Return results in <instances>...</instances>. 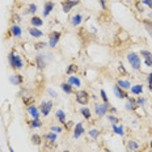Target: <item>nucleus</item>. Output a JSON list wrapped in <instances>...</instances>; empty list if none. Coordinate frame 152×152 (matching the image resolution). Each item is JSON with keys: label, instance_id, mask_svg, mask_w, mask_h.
Returning a JSON list of instances; mask_svg holds the SVG:
<instances>
[{"label": "nucleus", "instance_id": "f257e3e1", "mask_svg": "<svg viewBox=\"0 0 152 152\" xmlns=\"http://www.w3.org/2000/svg\"><path fill=\"white\" fill-rule=\"evenodd\" d=\"M8 62H9V66L13 69H21L24 67V62L20 58V55H16V54L12 51V53L8 55Z\"/></svg>", "mask_w": 152, "mask_h": 152}, {"label": "nucleus", "instance_id": "f03ea898", "mask_svg": "<svg viewBox=\"0 0 152 152\" xmlns=\"http://www.w3.org/2000/svg\"><path fill=\"white\" fill-rule=\"evenodd\" d=\"M127 60L134 69H140V55H138L136 53H129L127 54Z\"/></svg>", "mask_w": 152, "mask_h": 152}, {"label": "nucleus", "instance_id": "7ed1b4c3", "mask_svg": "<svg viewBox=\"0 0 152 152\" xmlns=\"http://www.w3.org/2000/svg\"><path fill=\"white\" fill-rule=\"evenodd\" d=\"M76 102L80 105H88V102H89V93L87 90H79L76 93Z\"/></svg>", "mask_w": 152, "mask_h": 152}, {"label": "nucleus", "instance_id": "20e7f679", "mask_svg": "<svg viewBox=\"0 0 152 152\" xmlns=\"http://www.w3.org/2000/svg\"><path fill=\"white\" fill-rule=\"evenodd\" d=\"M79 3H80V0H63L62 1L63 12H64V13H68V12L71 11L74 7H76Z\"/></svg>", "mask_w": 152, "mask_h": 152}, {"label": "nucleus", "instance_id": "39448f33", "mask_svg": "<svg viewBox=\"0 0 152 152\" xmlns=\"http://www.w3.org/2000/svg\"><path fill=\"white\" fill-rule=\"evenodd\" d=\"M60 33L59 32H53L48 34V46H50L51 48H55V46L58 45V42H59L60 39Z\"/></svg>", "mask_w": 152, "mask_h": 152}, {"label": "nucleus", "instance_id": "423d86ee", "mask_svg": "<svg viewBox=\"0 0 152 152\" xmlns=\"http://www.w3.org/2000/svg\"><path fill=\"white\" fill-rule=\"evenodd\" d=\"M109 108H110V106H109V104H106V102H104V104H97L95 106V111L98 117H104V115H106V113H108Z\"/></svg>", "mask_w": 152, "mask_h": 152}, {"label": "nucleus", "instance_id": "0eeeda50", "mask_svg": "<svg viewBox=\"0 0 152 152\" xmlns=\"http://www.w3.org/2000/svg\"><path fill=\"white\" fill-rule=\"evenodd\" d=\"M51 108H53V101H43V102H41V105H39V111L46 117V115L50 114Z\"/></svg>", "mask_w": 152, "mask_h": 152}, {"label": "nucleus", "instance_id": "6e6552de", "mask_svg": "<svg viewBox=\"0 0 152 152\" xmlns=\"http://www.w3.org/2000/svg\"><path fill=\"white\" fill-rule=\"evenodd\" d=\"M124 108L127 109V110H136V108H138V104H136V100L132 98V97H127V101L126 104H124Z\"/></svg>", "mask_w": 152, "mask_h": 152}, {"label": "nucleus", "instance_id": "1a4fd4ad", "mask_svg": "<svg viewBox=\"0 0 152 152\" xmlns=\"http://www.w3.org/2000/svg\"><path fill=\"white\" fill-rule=\"evenodd\" d=\"M84 131H85V129H84L83 123H80V122L76 123V126L74 127V138H75V139L80 138V136L84 134Z\"/></svg>", "mask_w": 152, "mask_h": 152}, {"label": "nucleus", "instance_id": "9d476101", "mask_svg": "<svg viewBox=\"0 0 152 152\" xmlns=\"http://www.w3.org/2000/svg\"><path fill=\"white\" fill-rule=\"evenodd\" d=\"M35 64H37L38 69H43L46 67V60H45V55L42 54H38L35 55Z\"/></svg>", "mask_w": 152, "mask_h": 152}, {"label": "nucleus", "instance_id": "9b49d317", "mask_svg": "<svg viewBox=\"0 0 152 152\" xmlns=\"http://www.w3.org/2000/svg\"><path fill=\"white\" fill-rule=\"evenodd\" d=\"M9 81L14 85H21L24 83V77L19 74H14V75H11L9 76Z\"/></svg>", "mask_w": 152, "mask_h": 152}, {"label": "nucleus", "instance_id": "f8f14e48", "mask_svg": "<svg viewBox=\"0 0 152 152\" xmlns=\"http://www.w3.org/2000/svg\"><path fill=\"white\" fill-rule=\"evenodd\" d=\"M28 113L32 115L33 119H39V110H38V108H35L34 105L28 106Z\"/></svg>", "mask_w": 152, "mask_h": 152}, {"label": "nucleus", "instance_id": "ddd939ff", "mask_svg": "<svg viewBox=\"0 0 152 152\" xmlns=\"http://www.w3.org/2000/svg\"><path fill=\"white\" fill-rule=\"evenodd\" d=\"M113 90H114V95L117 96L118 98H122L123 100V98H127V97H129V96H127V93L124 92V90L121 87H118V85H115L113 88Z\"/></svg>", "mask_w": 152, "mask_h": 152}, {"label": "nucleus", "instance_id": "4468645a", "mask_svg": "<svg viewBox=\"0 0 152 152\" xmlns=\"http://www.w3.org/2000/svg\"><path fill=\"white\" fill-rule=\"evenodd\" d=\"M11 34L13 35V37H16V38H20L21 37V34H22V30H21V28L19 25H16V24H14V25H12L11 26Z\"/></svg>", "mask_w": 152, "mask_h": 152}, {"label": "nucleus", "instance_id": "2eb2a0df", "mask_svg": "<svg viewBox=\"0 0 152 152\" xmlns=\"http://www.w3.org/2000/svg\"><path fill=\"white\" fill-rule=\"evenodd\" d=\"M53 9H54V3L53 1H46L45 3V7H43V16L47 17L48 14L51 13Z\"/></svg>", "mask_w": 152, "mask_h": 152}, {"label": "nucleus", "instance_id": "dca6fc26", "mask_svg": "<svg viewBox=\"0 0 152 152\" xmlns=\"http://www.w3.org/2000/svg\"><path fill=\"white\" fill-rule=\"evenodd\" d=\"M29 34L32 35V37H34V38H41L42 35H43V32L39 30L38 28H34V26H33V28L29 29Z\"/></svg>", "mask_w": 152, "mask_h": 152}, {"label": "nucleus", "instance_id": "f3484780", "mask_svg": "<svg viewBox=\"0 0 152 152\" xmlns=\"http://www.w3.org/2000/svg\"><path fill=\"white\" fill-rule=\"evenodd\" d=\"M81 21H83V16H81L80 13H76L75 16L71 19V25L72 26H79L81 24Z\"/></svg>", "mask_w": 152, "mask_h": 152}, {"label": "nucleus", "instance_id": "a211bd4d", "mask_svg": "<svg viewBox=\"0 0 152 152\" xmlns=\"http://www.w3.org/2000/svg\"><path fill=\"white\" fill-rule=\"evenodd\" d=\"M30 24H32L34 28H39V26H42L43 25V21H42L41 17H38V16H33L32 17V20H30Z\"/></svg>", "mask_w": 152, "mask_h": 152}, {"label": "nucleus", "instance_id": "6ab92c4d", "mask_svg": "<svg viewBox=\"0 0 152 152\" xmlns=\"http://www.w3.org/2000/svg\"><path fill=\"white\" fill-rule=\"evenodd\" d=\"M136 150H139V144L135 140H129L127 142V151L136 152Z\"/></svg>", "mask_w": 152, "mask_h": 152}, {"label": "nucleus", "instance_id": "aec40b11", "mask_svg": "<svg viewBox=\"0 0 152 152\" xmlns=\"http://www.w3.org/2000/svg\"><path fill=\"white\" fill-rule=\"evenodd\" d=\"M131 93L132 95H135V96H139V95H142V92H143V85H140V84H136V85H131Z\"/></svg>", "mask_w": 152, "mask_h": 152}, {"label": "nucleus", "instance_id": "412c9836", "mask_svg": "<svg viewBox=\"0 0 152 152\" xmlns=\"http://www.w3.org/2000/svg\"><path fill=\"white\" fill-rule=\"evenodd\" d=\"M43 139H45V142H50V143H55L56 142V132H48L46 134V135L43 136Z\"/></svg>", "mask_w": 152, "mask_h": 152}, {"label": "nucleus", "instance_id": "4be33fe9", "mask_svg": "<svg viewBox=\"0 0 152 152\" xmlns=\"http://www.w3.org/2000/svg\"><path fill=\"white\" fill-rule=\"evenodd\" d=\"M60 88H62L63 92H66L67 95L74 93V88H72V85H71V84H68V83H62V84H60Z\"/></svg>", "mask_w": 152, "mask_h": 152}, {"label": "nucleus", "instance_id": "5701e85b", "mask_svg": "<svg viewBox=\"0 0 152 152\" xmlns=\"http://www.w3.org/2000/svg\"><path fill=\"white\" fill-rule=\"evenodd\" d=\"M68 84L75 85V87H80L81 85V81H80V79L76 77V76H68Z\"/></svg>", "mask_w": 152, "mask_h": 152}, {"label": "nucleus", "instance_id": "b1692460", "mask_svg": "<svg viewBox=\"0 0 152 152\" xmlns=\"http://www.w3.org/2000/svg\"><path fill=\"white\" fill-rule=\"evenodd\" d=\"M117 85L121 87L122 89H130V88H131V83H130L129 80H118Z\"/></svg>", "mask_w": 152, "mask_h": 152}, {"label": "nucleus", "instance_id": "393cba45", "mask_svg": "<svg viewBox=\"0 0 152 152\" xmlns=\"http://www.w3.org/2000/svg\"><path fill=\"white\" fill-rule=\"evenodd\" d=\"M55 117L58 118V121H59L60 123H66V113L63 110H56Z\"/></svg>", "mask_w": 152, "mask_h": 152}, {"label": "nucleus", "instance_id": "a878e982", "mask_svg": "<svg viewBox=\"0 0 152 152\" xmlns=\"http://www.w3.org/2000/svg\"><path fill=\"white\" fill-rule=\"evenodd\" d=\"M35 12H37V5L35 4H29L28 9L24 11V14H34Z\"/></svg>", "mask_w": 152, "mask_h": 152}, {"label": "nucleus", "instance_id": "bb28decb", "mask_svg": "<svg viewBox=\"0 0 152 152\" xmlns=\"http://www.w3.org/2000/svg\"><path fill=\"white\" fill-rule=\"evenodd\" d=\"M80 113L83 114V117L85 118V119H90V118H92V114H90L89 108H81L80 109Z\"/></svg>", "mask_w": 152, "mask_h": 152}, {"label": "nucleus", "instance_id": "cd10ccee", "mask_svg": "<svg viewBox=\"0 0 152 152\" xmlns=\"http://www.w3.org/2000/svg\"><path fill=\"white\" fill-rule=\"evenodd\" d=\"M45 152H53L55 150V143H50V142H45Z\"/></svg>", "mask_w": 152, "mask_h": 152}, {"label": "nucleus", "instance_id": "c85d7f7f", "mask_svg": "<svg viewBox=\"0 0 152 152\" xmlns=\"http://www.w3.org/2000/svg\"><path fill=\"white\" fill-rule=\"evenodd\" d=\"M77 66L76 64H69L68 66V68H67V71H66V74L68 75V76H71L72 74H76V72H77Z\"/></svg>", "mask_w": 152, "mask_h": 152}, {"label": "nucleus", "instance_id": "c756f323", "mask_svg": "<svg viewBox=\"0 0 152 152\" xmlns=\"http://www.w3.org/2000/svg\"><path fill=\"white\" fill-rule=\"evenodd\" d=\"M113 130H114L115 134H118V135H121V136H122L123 134H124L123 127H122V126H118L117 123H113Z\"/></svg>", "mask_w": 152, "mask_h": 152}, {"label": "nucleus", "instance_id": "7c9ffc66", "mask_svg": "<svg viewBox=\"0 0 152 152\" xmlns=\"http://www.w3.org/2000/svg\"><path fill=\"white\" fill-rule=\"evenodd\" d=\"M32 143H33V144H35V145H41V144H42L41 136L37 135V134H34V135L32 136Z\"/></svg>", "mask_w": 152, "mask_h": 152}, {"label": "nucleus", "instance_id": "2f4dec72", "mask_svg": "<svg viewBox=\"0 0 152 152\" xmlns=\"http://www.w3.org/2000/svg\"><path fill=\"white\" fill-rule=\"evenodd\" d=\"M89 136L93 139V140H97V139H98V136H100V132L97 131L96 129H92V130H89Z\"/></svg>", "mask_w": 152, "mask_h": 152}, {"label": "nucleus", "instance_id": "473e14b6", "mask_svg": "<svg viewBox=\"0 0 152 152\" xmlns=\"http://www.w3.org/2000/svg\"><path fill=\"white\" fill-rule=\"evenodd\" d=\"M42 126V122L39 119H33L30 122V129H38V127Z\"/></svg>", "mask_w": 152, "mask_h": 152}, {"label": "nucleus", "instance_id": "72a5a7b5", "mask_svg": "<svg viewBox=\"0 0 152 152\" xmlns=\"http://www.w3.org/2000/svg\"><path fill=\"white\" fill-rule=\"evenodd\" d=\"M143 24H144V26H145V29H147V32L152 35V22H151V21H148V20H144V21H143Z\"/></svg>", "mask_w": 152, "mask_h": 152}, {"label": "nucleus", "instance_id": "f704fd0d", "mask_svg": "<svg viewBox=\"0 0 152 152\" xmlns=\"http://www.w3.org/2000/svg\"><path fill=\"white\" fill-rule=\"evenodd\" d=\"M140 55L144 58V59H152V54L150 53V51H147V50H142Z\"/></svg>", "mask_w": 152, "mask_h": 152}, {"label": "nucleus", "instance_id": "c9c22d12", "mask_svg": "<svg viewBox=\"0 0 152 152\" xmlns=\"http://www.w3.org/2000/svg\"><path fill=\"white\" fill-rule=\"evenodd\" d=\"M145 102H147V100L143 98V97H138V98H136V104H138V106H142L143 108Z\"/></svg>", "mask_w": 152, "mask_h": 152}, {"label": "nucleus", "instance_id": "e433bc0d", "mask_svg": "<svg viewBox=\"0 0 152 152\" xmlns=\"http://www.w3.org/2000/svg\"><path fill=\"white\" fill-rule=\"evenodd\" d=\"M46 45H47V43H45V42H38V43L34 45V48H35V50H41V48H45V47H46Z\"/></svg>", "mask_w": 152, "mask_h": 152}, {"label": "nucleus", "instance_id": "4c0bfd02", "mask_svg": "<svg viewBox=\"0 0 152 152\" xmlns=\"http://www.w3.org/2000/svg\"><path fill=\"white\" fill-rule=\"evenodd\" d=\"M50 129H51V131H53V132H56V134H60L63 131V129L60 126H51Z\"/></svg>", "mask_w": 152, "mask_h": 152}, {"label": "nucleus", "instance_id": "58836bf2", "mask_svg": "<svg viewBox=\"0 0 152 152\" xmlns=\"http://www.w3.org/2000/svg\"><path fill=\"white\" fill-rule=\"evenodd\" d=\"M147 83H148V89L152 90V72L147 76Z\"/></svg>", "mask_w": 152, "mask_h": 152}, {"label": "nucleus", "instance_id": "ea45409f", "mask_svg": "<svg viewBox=\"0 0 152 152\" xmlns=\"http://www.w3.org/2000/svg\"><path fill=\"white\" fill-rule=\"evenodd\" d=\"M108 119L110 121L111 123H118V118L115 117V115H111V114H109V115H108Z\"/></svg>", "mask_w": 152, "mask_h": 152}, {"label": "nucleus", "instance_id": "a19ab883", "mask_svg": "<svg viewBox=\"0 0 152 152\" xmlns=\"http://www.w3.org/2000/svg\"><path fill=\"white\" fill-rule=\"evenodd\" d=\"M101 97H102V100H104V102H106V104H109V100H108V96H106V92L104 89H101Z\"/></svg>", "mask_w": 152, "mask_h": 152}, {"label": "nucleus", "instance_id": "79ce46f5", "mask_svg": "<svg viewBox=\"0 0 152 152\" xmlns=\"http://www.w3.org/2000/svg\"><path fill=\"white\" fill-rule=\"evenodd\" d=\"M47 92H48V95H50L51 97H53V98H56V97H58V93H56L54 89H51V88H48V89H47Z\"/></svg>", "mask_w": 152, "mask_h": 152}, {"label": "nucleus", "instance_id": "37998d69", "mask_svg": "<svg viewBox=\"0 0 152 152\" xmlns=\"http://www.w3.org/2000/svg\"><path fill=\"white\" fill-rule=\"evenodd\" d=\"M64 126H66V130H72V126H74V122H66L64 123Z\"/></svg>", "mask_w": 152, "mask_h": 152}, {"label": "nucleus", "instance_id": "c03bdc74", "mask_svg": "<svg viewBox=\"0 0 152 152\" xmlns=\"http://www.w3.org/2000/svg\"><path fill=\"white\" fill-rule=\"evenodd\" d=\"M142 3H143L144 5H147V7H150L151 9H152V0H143Z\"/></svg>", "mask_w": 152, "mask_h": 152}, {"label": "nucleus", "instance_id": "a18cd8bd", "mask_svg": "<svg viewBox=\"0 0 152 152\" xmlns=\"http://www.w3.org/2000/svg\"><path fill=\"white\" fill-rule=\"evenodd\" d=\"M100 5H101V8L102 9H106V3H105V0H100Z\"/></svg>", "mask_w": 152, "mask_h": 152}, {"label": "nucleus", "instance_id": "49530a36", "mask_svg": "<svg viewBox=\"0 0 152 152\" xmlns=\"http://www.w3.org/2000/svg\"><path fill=\"white\" fill-rule=\"evenodd\" d=\"M144 62H145V66L152 67V59H144Z\"/></svg>", "mask_w": 152, "mask_h": 152}, {"label": "nucleus", "instance_id": "de8ad7c7", "mask_svg": "<svg viewBox=\"0 0 152 152\" xmlns=\"http://www.w3.org/2000/svg\"><path fill=\"white\" fill-rule=\"evenodd\" d=\"M136 8H138V11L140 12V13H143V7L140 5V3H139V4H136Z\"/></svg>", "mask_w": 152, "mask_h": 152}, {"label": "nucleus", "instance_id": "09e8293b", "mask_svg": "<svg viewBox=\"0 0 152 152\" xmlns=\"http://www.w3.org/2000/svg\"><path fill=\"white\" fill-rule=\"evenodd\" d=\"M118 67H119V69H121V71L123 72V74H124V72H126V71H124V68H123V66L121 64V63H119V66H118Z\"/></svg>", "mask_w": 152, "mask_h": 152}, {"label": "nucleus", "instance_id": "8fccbe9b", "mask_svg": "<svg viewBox=\"0 0 152 152\" xmlns=\"http://www.w3.org/2000/svg\"><path fill=\"white\" fill-rule=\"evenodd\" d=\"M109 109H110L111 113H115V111H117V109H115V108H109Z\"/></svg>", "mask_w": 152, "mask_h": 152}, {"label": "nucleus", "instance_id": "3c124183", "mask_svg": "<svg viewBox=\"0 0 152 152\" xmlns=\"http://www.w3.org/2000/svg\"><path fill=\"white\" fill-rule=\"evenodd\" d=\"M105 152H111V151L109 150V148H105Z\"/></svg>", "mask_w": 152, "mask_h": 152}, {"label": "nucleus", "instance_id": "603ef678", "mask_svg": "<svg viewBox=\"0 0 152 152\" xmlns=\"http://www.w3.org/2000/svg\"><path fill=\"white\" fill-rule=\"evenodd\" d=\"M9 152H14V151H13V148H12V147H9Z\"/></svg>", "mask_w": 152, "mask_h": 152}, {"label": "nucleus", "instance_id": "864d4df0", "mask_svg": "<svg viewBox=\"0 0 152 152\" xmlns=\"http://www.w3.org/2000/svg\"><path fill=\"white\" fill-rule=\"evenodd\" d=\"M150 147L152 148V140H151V143H150Z\"/></svg>", "mask_w": 152, "mask_h": 152}, {"label": "nucleus", "instance_id": "5fc2aeb1", "mask_svg": "<svg viewBox=\"0 0 152 152\" xmlns=\"http://www.w3.org/2000/svg\"><path fill=\"white\" fill-rule=\"evenodd\" d=\"M150 17H151V19H152V13H151V14H150Z\"/></svg>", "mask_w": 152, "mask_h": 152}, {"label": "nucleus", "instance_id": "6e6d98bb", "mask_svg": "<svg viewBox=\"0 0 152 152\" xmlns=\"http://www.w3.org/2000/svg\"><path fill=\"white\" fill-rule=\"evenodd\" d=\"M63 152H69V151H63Z\"/></svg>", "mask_w": 152, "mask_h": 152}, {"label": "nucleus", "instance_id": "4d7b16f0", "mask_svg": "<svg viewBox=\"0 0 152 152\" xmlns=\"http://www.w3.org/2000/svg\"><path fill=\"white\" fill-rule=\"evenodd\" d=\"M148 152H152V150H150V151H148Z\"/></svg>", "mask_w": 152, "mask_h": 152}]
</instances>
